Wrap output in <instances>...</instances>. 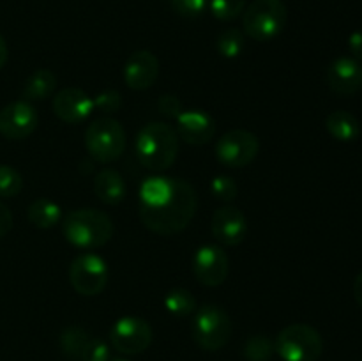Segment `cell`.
Wrapping results in <instances>:
<instances>
[{
  "instance_id": "obj_1",
  "label": "cell",
  "mask_w": 362,
  "mask_h": 361,
  "mask_svg": "<svg viewBox=\"0 0 362 361\" xmlns=\"http://www.w3.org/2000/svg\"><path fill=\"white\" fill-rule=\"evenodd\" d=\"M198 195L187 180L173 179L172 190L152 205H138L141 223L158 236H175L182 232L197 214Z\"/></svg>"
},
{
  "instance_id": "obj_2",
  "label": "cell",
  "mask_w": 362,
  "mask_h": 361,
  "mask_svg": "<svg viewBox=\"0 0 362 361\" xmlns=\"http://www.w3.org/2000/svg\"><path fill=\"white\" fill-rule=\"evenodd\" d=\"M136 158L152 172L168 170L179 154V134L166 122H148L134 140Z\"/></svg>"
},
{
  "instance_id": "obj_3",
  "label": "cell",
  "mask_w": 362,
  "mask_h": 361,
  "mask_svg": "<svg viewBox=\"0 0 362 361\" xmlns=\"http://www.w3.org/2000/svg\"><path fill=\"white\" fill-rule=\"evenodd\" d=\"M62 234L73 246L95 250L110 243L113 237V222L106 212L98 209H74L64 218Z\"/></svg>"
},
{
  "instance_id": "obj_4",
  "label": "cell",
  "mask_w": 362,
  "mask_h": 361,
  "mask_svg": "<svg viewBox=\"0 0 362 361\" xmlns=\"http://www.w3.org/2000/svg\"><path fill=\"white\" fill-rule=\"evenodd\" d=\"M286 18L288 11L283 0H253L243 13V27L255 41H272L283 32Z\"/></svg>"
},
{
  "instance_id": "obj_5",
  "label": "cell",
  "mask_w": 362,
  "mask_h": 361,
  "mask_svg": "<svg viewBox=\"0 0 362 361\" xmlns=\"http://www.w3.org/2000/svg\"><path fill=\"white\" fill-rule=\"evenodd\" d=\"M232 319L218 304H204L194 311L191 333L200 349L209 353L219 350L232 338Z\"/></svg>"
},
{
  "instance_id": "obj_6",
  "label": "cell",
  "mask_w": 362,
  "mask_h": 361,
  "mask_svg": "<svg viewBox=\"0 0 362 361\" xmlns=\"http://www.w3.org/2000/svg\"><path fill=\"white\" fill-rule=\"evenodd\" d=\"M274 353L283 361H318L324 353V340L313 326L290 324L276 336Z\"/></svg>"
},
{
  "instance_id": "obj_7",
  "label": "cell",
  "mask_w": 362,
  "mask_h": 361,
  "mask_svg": "<svg viewBox=\"0 0 362 361\" xmlns=\"http://www.w3.org/2000/svg\"><path fill=\"white\" fill-rule=\"evenodd\" d=\"M85 147L99 163H112L124 154L126 131L119 120L112 117H98L85 131Z\"/></svg>"
},
{
  "instance_id": "obj_8",
  "label": "cell",
  "mask_w": 362,
  "mask_h": 361,
  "mask_svg": "<svg viewBox=\"0 0 362 361\" xmlns=\"http://www.w3.org/2000/svg\"><path fill=\"white\" fill-rule=\"evenodd\" d=\"M110 271L106 262L95 253H81L71 262L69 282L81 296H99L106 289Z\"/></svg>"
},
{
  "instance_id": "obj_9",
  "label": "cell",
  "mask_w": 362,
  "mask_h": 361,
  "mask_svg": "<svg viewBox=\"0 0 362 361\" xmlns=\"http://www.w3.org/2000/svg\"><path fill=\"white\" fill-rule=\"evenodd\" d=\"M260 152L257 134L247 130H232L223 134L216 144V158L226 168H244Z\"/></svg>"
},
{
  "instance_id": "obj_10",
  "label": "cell",
  "mask_w": 362,
  "mask_h": 361,
  "mask_svg": "<svg viewBox=\"0 0 362 361\" xmlns=\"http://www.w3.org/2000/svg\"><path fill=\"white\" fill-rule=\"evenodd\" d=\"M152 328L145 319L126 315L115 321V324L110 329V343L113 349L126 356L141 354L151 347Z\"/></svg>"
},
{
  "instance_id": "obj_11",
  "label": "cell",
  "mask_w": 362,
  "mask_h": 361,
  "mask_svg": "<svg viewBox=\"0 0 362 361\" xmlns=\"http://www.w3.org/2000/svg\"><path fill=\"white\" fill-rule=\"evenodd\" d=\"M193 273L202 285H223L230 273L228 255L218 244H204L193 255Z\"/></svg>"
},
{
  "instance_id": "obj_12",
  "label": "cell",
  "mask_w": 362,
  "mask_h": 361,
  "mask_svg": "<svg viewBox=\"0 0 362 361\" xmlns=\"http://www.w3.org/2000/svg\"><path fill=\"white\" fill-rule=\"evenodd\" d=\"M39 124V115L28 101H13L0 110V134L7 140L30 137Z\"/></svg>"
},
{
  "instance_id": "obj_13",
  "label": "cell",
  "mask_w": 362,
  "mask_h": 361,
  "mask_svg": "<svg viewBox=\"0 0 362 361\" xmlns=\"http://www.w3.org/2000/svg\"><path fill=\"white\" fill-rule=\"evenodd\" d=\"M211 230L216 241L223 246H237L247 236V219L240 209L223 205L212 214Z\"/></svg>"
},
{
  "instance_id": "obj_14",
  "label": "cell",
  "mask_w": 362,
  "mask_h": 361,
  "mask_svg": "<svg viewBox=\"0 0 362 361\" xmlns=\"http://www.w3.org/2000/svg\"><path fill=\"white\" fill-rule=\"evenodd\" d=\"M53 112L62 122L81 124L94 112V99L85 91L76 87H67L53 96Z\"/></svg>"
},
{
  "instance_id": "obj_15",
  "label": "cell",
  "mask_w": 362,
  "mask_h": 361,
  "mask_svg": "<svg viewBox=\"0 0 362 361\" xmlns=\"http://www.w3.org/2000/svg\"><path fill=\"white\" fill-rule=\"evenodd\" d=\"M124 81L133 91H147L159 76V60L148 50H138L127 57L122 69Z\"/></svg>"
},
{
  "instance_id": "obj_16",
  "label": "cell",
  "mask_w": 362,
  "mask_h": 361,
  "mask_svg": "<svg viewBox=\"0 0 362 361\" xmlns=\"http://www.w3.org/2000/svg\"><path fill=\"white\" fill-rule=\"evenodd\" d=\"M177 134L189 145H205L214 138L216 120L204 110H184L177 117Z\"/></svg>"
},
{
  "instance_id": "obj_17",
  "label": "cell",
  "mask_w": 362,
  "mask_h": 361,
  "mask_svg": "<svg viewBox=\"0 0 362 361\" xmlns=\"http://www.w3.org/2000/svg\"><path fill=\"white\" fill-rule=\"evenodd\" d=\"M327 85L339 96H352L362 88V66L354 57H338L327 67Z\"/></svg>"
},
{
  "instance_id": "obj_18",
  "label": "cell",
  "mask_w": 362,
  "mask_h": 361,
  "mask_svg": "<svg viewBox=\"0 0 362 361\" xmlns=\"http://www.w3.org/2000/svg\"><path fill=\"white\" fill-rule=\"evenodd\" d=\"M94 193L103 204L117 205L126 197V183L124 177L113 168L99 170L94 179Z\"/></svg>"
},
{
  "instance_id": "obj_19",
  "label": "cell",
  "mask_w": 362,
  "mask_h": 361,
  "mask_svg": "<svg viewBox=\"0 0 362 361\" xmlns=\"http://www.w3.org/2000/svg\"><path fill=\"white\" fill-rule=\"evenodd\" d=\"M325 127L329 134L338 142H354L361 133L359 120L356 115L345 110H334L325 119Z\"/></svg>"
},
{
  "instance_id": "obj_20",
  "label": "cell",
  "mask_w": 362,
  "mask_h": 361,
  "mask_svg": "<svg viewBox=\"0 0 362 361\" xmlns=\"http://www.w3.org/2000/svg\"><path fill=\"white\" fill-rule=\"evenodd\" d=\"M57 88V76L49 69H37L27 78L23 85L25 101H42L49 98Z\"/></svg>"
},
{
  "instance_id": "obj_21",
  "label": "cell",
  "mask_w": 362,
  "mask_h": 361,
  "mask_svg": "<svg viewBox=\"0 0 362 361\" xmlns=\"http://www.w3.org/2000/svg\"><path fill=\"white\" fill-rule=\"evenodd\" d=\"M28 222L37 229H52L62 219V209L49 198H37L28 205Z\"/></svg>"
},
{
  "instance_id": "obj_22",
  "label": "cell",
  "mask_w": 362,
  "mask_h": 361,
  "mask_svg": "<svg viewBox=\"0 0 362 361\" xmlns=\"http://www.w3.org/2000/svg\"><path fill=\"white\" fill-rule=\"evenodd\" d=\"M92 336L80 326H69L60 333V350L71 361H81Z\"/></svg>"
},
{
  "instance_id": "obj_23",
  "label": "cell",
  "mask_w": 362,
  "mask_h": 361,
  "mask_svg": "<svg viewBox=\"0 0 362 361\" xmlns=\"http://www.w3.org/2000/svg\"><path fill=\"white\" fill-rule=\"evenodd\" d=\"M165 308L175 317H187L197 311V299L187 289L177 287L165 296Z\"/></svg>"
},
{
  "instance_id": "obj_24",
  "label": "cell",
  "mask_w": 362,
  "mask_h": 361,
  "mask_svg": "<svg viewBox=\"0 0 362 361\" xmlns=\"http://www.w3.org/2000/svg\"><path fill=\"white\" fill-rule=\"evenodd\" d=\"M216 48H218L219 55L225 57V59H237V57L243 55L244 48H246V38H244L243 30L230 27L219 34Z\"/></svg>"
},
{
  "instance_id": "obj_25",
  "label": "cell",
  "mask_w": 362,
  "mask_h": 361,
  "mask_svg": "<svg viewBox=\"0 0 362 361\" xmlns=\"http://www.w3.org/2000/svg\"><path fill=\"white\" fill-rule=\"evenodd\" d=\"M272 354H274V342L265 335L251 336L244 345V357L247 361H269Z\"/></svg>"
},
{
  "instance_id": "obj_26",
  "label": "cell",
  "mask_w": 362,
  "mask_h": 361,
  "mask_svg": "<svg viewBox=\"0 0 362 361\" xmlns=\"http://www.w3.org/2000/svg\"><path fill=\"white\" fill-rule=\"evenodd\" d=\"M23 190V177L14 166L0 165V197L13 198Z\"/></svg>"
},
{
  "instance_id": "obj_27",
  "label": "cell",
  "mask_w": 362,
  "mask_h": 361,
  "mask_svg": "<svg viewBox=\"0 0 362 361\" xmlns=\"http://www.w3.org/2000/svg\"><path fill=\"white\" fill-rule=\"evenodd\" d=\"M212 16L221 21H232L246 9V0H211L209 2Z\"/></svg>"
},
{
  "instance_id": "obj_28",
  "label": "cell",
  "mask_w": 362,
  "mask_h": 361,
  "mask_svg": "<svg viewBox=\"0 0 362 361\" xmlns=\"http://www.w3.org/2000/svg\"><path fill=\"white\" fill-rule=\"evenodd\" d=\"M211 191L214 195L216 200H221L225 204H230L237 198L239 193V186L230 176H216L211 183Z\"/></svg>"
},
{
  "instance_id": "obj_29",
  "label": "cell",
  "mask_w": 362,
  "mask_h": 361,
  "mask_svg": "<svg viewBox=\"0 0 362 361\" xmlns=\"http://www.w3.org/2000/svg\"><path fill=\"white\" fill-rule=\"evenodd\" d=\"M211 0H170V6L179 16L182 18H198L209 9Z\"/></svg>"
},
{
  "instance_id": "obj_30",
  "label": "cell",
  "mask_w": 362,
  "mask_h": 361,
  "mask_svg": "<svg viewBox=\"0 0 362 361\" xmlns=\"http://www.w3.org/2000/svg\"><path fill=\"white\" fill-rule=\"evenodd\" d=\"M94 106L103 113H117L122 106V96L115 88H106L95 96Z\"/></svg>"
},
{
  "instance_id": "obj_31",
  "label": "cell",
  "mask_w": 362,
  "mask_h": 361,
  "mask_svg": "<svg viewBox=\"0 0 362 361\" xmlns=\"http://www.w3.org/2000/svg\"><path fill=\"white\" fill-rule=\"evenodd\" d=\"M110 345L101 338H92L81 361H110Z\"/></svg>"
},
{
  "instance_id": "obj_32",
  "label": "cell",
  "mask_w": 362,
  "mask_h": 361,
  "mask_svg": "<svg viewBox=\"0 0 362 361\" xmlns=\"http://www.w3.org/2000/svg\"><path fill=\"white\" fill-rule=\"evenodd\" d=\"M158 110L163 113V115L172 117V119H177V117L184 112L182 103H180V99L173 94L161 96L158 101Z\"/></svg>"
},
{
  "instance_id": "obj_33",
  "label": "cell",
  "mask_w": 362,
  "mask_h": 361,
  "mask_svg": "<svg viewBox=\"0 0 362 361\" xmlns=\"http://www.w3.org/2000/svg\"><path fill=\"white\" fill-rule=\"evenodd\" d=\"M13 229V212L9 211L6 204L0 202V237L7 236Z\"/></svg>"
},
{
  "instance_id": "obj_34",
  "label": "cell",
  "mask_w": 362,
  "mask_h": 361,
  "mask_svg": "<svg viewBox=\"0 0 362 361\" xmlns=\"http://www.w3.org/2000/svg\"><path fill=\"white\" fill-rule=\"evenodd\" d=\"M349 50L356 60H362V30H356L349 38Z\"/></svg>"
},
{
  "instance_id": "obj_35",
  "label": "cell",
  "mask_w": 362,
  "mask_h": 361,
  "mask_svg": "<svg viewBox=\"0 0 362 361\" xmlns=\"http://www.w3.org/2000/svg\"><path fill=\"white\" fill-rule=\"evenodd\" d=\"M354 296H356L357 304L362 308V273L357 275L356 282H354Z\"/></svg>"
},
{
  "instance_id": "obj_36",
  "label": "cell",
  "mask_w": 362,
  "mask_h": 361,
  "mask_svg": "<svg viewBox=\"0 0 362 361\" xmlns=\"http://www.w3.org/2000/svg\"><path fill=\"white\" fill-rule=\"evenodd\" d=\"M7 57H9V50H7V45H6V41H4V38L0 35V69L6 66Z\"/></svg>"
},
{
  "instance_id": "obj_37",
  "label": "cell",
  "mask_w": 362,
  "mask_h": 361,
  "mask_svg": "<svg viewBox=\"0 0 362 361\" xmlns=\"http://www.w3.org/2000/svg\"><path fill=\"white\" fill-rule=\"evenodd\" d=\"M110 361H129V360H124V357H110Z\"/></svg>"
}]
</instances>
